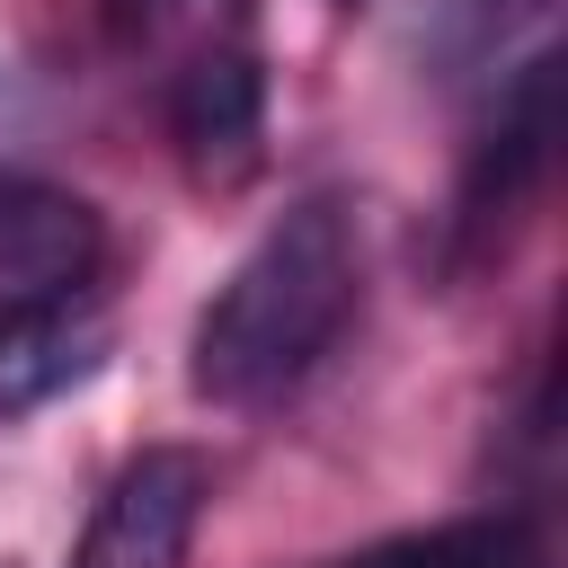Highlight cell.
<instances>
[{"mask_svg": "<svg viewBox=\"0 0 568 568\" xmlns=\"http://www.w3.org/2000/svg\"><path fill=\"white\" fill-rule=\"evenodd\" d=\"M106 266V222L89 195L44 178H0V320L80 302Z\"/></svg>", "mask_w": 568, "mask_h": 568, "instance_id": "obj_3", "label": "cell"}, {"mask_svg": "<svg viewBox=\"0 0 568 568\" xmlns=\"http://www.w3.org/2000/svg\"><path fill=\"white\" fill-rule=\"evenodd\" d=\"M98 364H106V320L80 311V302L0 320V426L36 417L44 399H62L71 382H89Z\"/></svg>", "mask_w": 568, "mask_h": 568, "instance_id": "obj_5", "label": "cell"}, {"mask_svg": "<svg viewBox=\"0 0 568 568\" xmlns=\"http://www.w3.org/2000/svg\"><path fill=\"white\" fill-rule=\"evenodd\" d=\"M204 506H213V462L195 444H142L89 506L71 568H178Z\"/></svg>", "mask_w": 568, "mask_h": 568, "instance_id": "obj_2", "label": "cell"}, {"mask_svg": "<svg viewBox=\"0 0 568 568\" xmlns=\"http://www.w3.org/2000/svg\"><path fill=\"white\" fill-rule=\"evenodd\" d=\"M550 142H559V53H532V62L506 80V98H497L488 142L470 151V178H462V231H470V240L506 231V222L532 204V186H541V169H550Z\"/></svg>", "mask_w": 568, "mask_h": 568, "instance_id": "obj_4", "label": "cell"}, {"mask_svg": "<svg viewBox=\"0 0 568 568\" xmlns=\"http://www.w3.org/2000/svg\"><path fill=\"white\" fill-rule=\"evenodd\" d=\"M257 115H266V80L248 53H195L169 89V133L195 169H248V142H257Z\"/></svg>", "mask_w": 568, "mask_h": 568, "instance_id": "obj_6", "label": "cell"}, {"mask_svg": "<svg viewBox=\"0 0 568 568\" xmlns=\"http://www.w3.org/2000/svg\"><path fill=\"white\" fill-rule=\"evenodd\" d=\"M355 222L337 195H302L293 213H275L248 257L222 275V293L204 302L195 320V346H186V382L222 408H248V399H275L284 382H302L337 328L355 320Z\"/></svg>", "mask_w": 568, "mask_h": 568, "instance_id": "obj_1", "label": "cell"}]
</instances>
